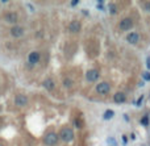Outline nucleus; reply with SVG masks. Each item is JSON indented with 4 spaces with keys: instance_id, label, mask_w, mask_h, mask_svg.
I'll list each match as a JSON object with an SVG mask.
<instances>
[{
    "instance_id": "18",
    "label": "nucleus",
    "mask_w": 150,
    "mask_h": 146,
    "mask_svg": "<svg viewBox=\"0 0 150 146\" xmlns=\"http://www.w3.org/2000/svg\"><path fill=\"white\" fill-rule=\"evenodd\" d=\"M74 122H75V127H76V128H82V127H83V124H82L80 120H75Z\"/></svg>"
},
{
    "instance_id": "3",
    "label": "nucleus",
    "mask_w": 150,
    "mask_h": 146,
    "mask_svg": "<svg viewBox=\"0 0 150 146\" xmlns=\"http://www.w3.org/2000/svg\"><path fill=\"white\" fill-rule=\"evenodd\" d=\"M109 90H111V86H109V83H107V82L99 83L97 87H96V91H97L100 95H107V94L109 92Z\"/></svg>"
},
{
    "instance_id": "11",
    "label": "nucleus",
    "mask_w": 150,
    "mask_h": 146,
    "mask_svg": "<svg viewBox=\"0 0 150 146\" xmlns=\"http://www.w3.org/2000/svg\"><path fill=\"white\" fill-rule=\"evenodd\" d=\"M113 100H115V103L121 104V103H124V101L126 100V96H125V94H124V92H117V94H115Z\"/></svg>"
},
{
    "instance_id": "16",
    "label": "nucleus",
    "mask_w": 150,
    "mask_h": 146,
    "mask_svg": "<svg viewBox=\"0 0 150 146\" xmlns=\"http://www.w3.org/2000/svg\"><path fill=\"white\" fill-rule=\"evenodd\" d=\"M63 84H65L66 87H71L73 83H71V80H70V79H65V80H63Z\"/></svg>"
},
{
    "instance_id": "21",
    "label": "nucleus",
    "mask_w": 150,
    "mask_h": 146,
    "mask_svg": "<svg viewBox=\"0 0 150 146\" xmlns=\"http://www.w3.org/2000/svg\"><path fill=\"white\" fill-rule=\"evenodd\" d=\"M142 100H144V96H141V97H140V99L137 100V105H138V107L141 105V103H142Z\"/></svg>"
},
{
    "instance_id": "6",
    "label": "nucleus",
    "mask_w": 150,
    "mask_h": 146,
    "mask_svg": "<svg viewBox=\"0 0 150 146\" xmlns=\"http://www.w3.org/2000/svg\"><path fill=\"white\" fill-rule=\"evenodd\" d=\"M86 78H87L88 82H96L99 79V72L96 70H88L86 72Z\"/></svg>"
},
{
    "instance_id": "12",
    "label": "nucleus",
    "mask_w": 150,
    "mask_h": 146,
    "mask_svg": "<svg viewBox=\"0 0 150 146\" xmlns=\"http://www.w3.org/2000/svg\"><path fill=\"white\" fill-rule=\"evenodd\" d=\"M5 20L8 23H11V24H15L17 21V15L15 12H9V13L5 15Z\"/></svg>"
},
{
    "instance_id": "1",
    "label": "nucleus",
    "mask_w": 150,
    "mask_h": 146,
    "mask_svg": "<svg viewBox=\"0 0 150 146\" xmlns=\"http://www.w3.org/2000/svg\"><path fill=\"white\" fill-rule=\"evenodd\" d=\"M59 137H61L62 141H65V142H71L74 140V132H73V129H70L67 127L62 128L61 132H59Z\"/></svg>"
},
{
    "instance_id": "5",
    "label": "nucleus",
    "mask_w": 150,
    "mask_h": 146,
    "mask_svg": "<svg viewBox=\"0 0 150 146\" xmlns=\"http://www.w3.org/2000/svg\"><path fill=\"white\" fill-rule=\"evenodd\" d=\"M15 104L17 107H25L28 104V97L25 95H23V94H18L15 97Z\"/></svg>"
},
{
    "instance_id": "10",
    "label": "nucleus",
    "mask_w": 150,
    "mask_h": 146,
    "mask_svg": "<svg viewBox=\"0 0 150 146\" xmlns=\"http://www.w3.org/2000/svg\"><path fill=\"white\" fill-rule=\"evenodd\" d=\"M69 29L71 33H78L80 30V23L79 21H71L69 25Z\"/></svg>"
},
{
    "instance_id": "23",
    "label": "nucleus",
    "mask_w": 150,
    "mask_h": 146,
    "mask_svg": "<svg viewBox=\"0 0 150 146\" xmlns=\"http://www.w3.org/2000/svg\"><path fill=\"white\" fill-rule=\"evenodd\" d=\"M78 4H79L78 0H74V2H71V7H75V5H78Z\"/></svg>"
},
{
    "instance_id": "13",
    "label": "nucleus",
    "mask_w": 150,
    "mask_h": 146,
    "mask_svg": "<svg viewBox=\"0 0 150 146\" xmlns=\"http://www.w3.org/2000/svg\"><path fill=\"white\" fill-rule=\"evenodd\" d=\"M44 87L48 90V91H51L54 88V82L53 79H45L44 80Z\"/></svg>"
},
{
    "instance_id": "9",
    "label": "nucleus",
    "mask_w": 150,
    "mask_h": 146,
    "mask_svg": "<svg viewBox=\"0 0 150 146\" xmlns=\"http://www.w3.org/2000/svg\"><path fill=\"white\" fill-rule=\"evenodd\" d=\"M126 39H128V42H129V44L136 45L138 42V39H140V36H138V33H131V34H128Z\"/></svg>"
},
{
    "instance_id": "20",
    "label": "nucleus",
    "mask_w": 150,
    "mask_h": 146,
    "mask_svg": "<svg viewBox=\"0 0 150 146\" xmlns=\"http://www.w3.org/2000/svg\"><path fill=\"white\" fill-rule=\"evenodd\" d=\"M144 79H145V80H150V74H149V72H145V74H144Z\"/></svg>"
},
{
    "instance_id": "22",
    "label": "nucleus",
    "mask_w": 150,
    "mask_h": 146,
    "mask_svg": "<svg viewBox=\"0 0 150 146\" xmlns=\"http://www.w3.org/2000/svg\"><path fill=\"white\" fill-rule=\"evenodd\" d=\"M145 8L147 12H150V3H145Z\"/></svg>"
},
{
    "instance_id": "14",
    "label": "nucleus",
    "mask_w": 150,
    "mask_h": 146,
    "mask_svg": "<svg viewBox=\"0 0 150 146\" xmlns=\"http://www.w3.org/2000/svg\"><path fill=\"white\" fill-rule=\"evenodd\" d=\"M113 115H115V112L112 111V109H108V111H105L104 112V120H111L112 117H113Z\"/></svg>"
},
{
    "instance_id": "4",
    "label": "nucleus",
    "mask_w": 150,
    "mask_h": 146,
    "mask_svg": "<svg viewBox=\"0 0 150 146\" xmlns=\"http://www.w3.org/2000/svg\"><path fill=\"white\" fill-rule=\"evenodd\" d=\"M132 26H133V23H132V18H129V17L122 18L120 21V24H119V28L121 30H129Z\"/></svg>"
},
{
    "instance_id": "19",
    "label": "nucleus",
    "mask_w": 150,
    "mask_h": 146,
    "mask_svg": "<svg viewBox=\"0 0 150 146\" xmlns=\"http://www.w3.org/2000/svg\"><path fill=\"white\" fill-rule=\"evenodd\" d=\"M109 8H111V12H112V13L116 12V5H115V4H109Z\"/></svg>"
},
{
    "instance_id": "7",
    "label": "nucleus",
    "mask_w": 150,
    "mask_h": 146,
    "mask_svg": "<svg viewBox=\"0 0 150 146\" xmlns=\"http://www.w3.org/2000/svg\"><path fill=\"white\" fill-rule=\"evenodd\" d=\"M11 34H12L13 37L18 38V37H21V36L24 34V28H23V26H17V25H15V26L11 28Z\"/></svg>"
},
{
    "instance_id": "17",
    "label": "nucleus",
    "mask_w": 150,
    "mask_h": 146,
    "mask_svg": "<svg viewBox=\"0 0 150 146\" xmlns=\"http://www.w3.org/2000/svg\"><path fill=\"white\" fill-rule=\"evenodd\" d=\"M141 124H142V125H145V127H146V125L149 124V120H147V117H146V116L141 118Z\"/></svg>"
},
{
    "instance_id": "15",
    "label": "nucleus",
    "mask_w": 150,
    "mask_h": 146,
    "mask_svg": "<svg viewBox=\"0 0 150 146\" xmlns=\"http://www.w3.org/2000/svg\"><path fill=\"white\" fill-rule=\"evenodd\" d=\"M107 142H108V145H109V146H117V142H116V140H115L113 137H109Z\"/></svg>"
},
{
    "instance_id": "25",
    "label": "nucleus",
    "mask_w": 150,
    "mask_h": 146,
    "mask_svg": "<svg viewBox=\"0 0 150 146\" xmlns=\"http://www.w3.org/2000/svg\"><path fill=\"white\" fill-rule=\"evenodd\" d=\"M0 146H3V145H0Z\"/></svg>"
},
{
    "instance_id": "24",
    "label": "nucleus",
    "mask_w": 150,
    "mask_h": 146,
    "mask_svg": "<svg viewBox=\"0 0 150 146\" xmlns=\"http://www.w3.org/2000/svg\"><path fill=\"white\" fill-rule=\"evenodd\" d=\"M146 66H147V69L150 70V58H147V59H146Z\"/></svg>"
},
{
    "instance_id": "2",
    "label": "nucleus",
    "mask_w": 150,
    "mask_h": 146,
    "mask_svg": "<svg viewBox=\"0 0 150 146\" xmlns=\"http://www.w3.org/2000/svg\"><path fill=\"white\" fill-rule=\"evenodd\" d=\"M44 142H45V145H48V146H54V145H57V142H58V134H55L54 132L48 133V134L45 136V138H44Z\"/></svg>"
},
{
    "instance_id": "8",
    "label": "nucleus",
    "mask_w": 150,
    "mask_h": 146,
    "mask_svg": "<svg viewBox=\"0 0 150 146\" xmlns=\"http://www.w3.org/2000/svg\"><path fill=\"white\" fill-rule=\"evenodd\" d=\"M28 61H29V63H32V65L38 63V61H40V54H38L37 51L30 53V54L28 55Z\"/></svg>"
}]
</instances>
